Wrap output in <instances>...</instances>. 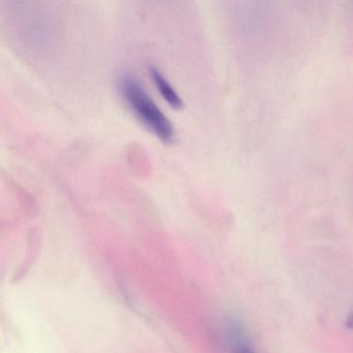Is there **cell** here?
Returning a JSON list of instances; mask_svg holds the SVG:
<instances>
[{"instance_id":"cell-1","label":"cell","mask_w":353,"mask_h":353,"mask_svg":"<svg viewBox=\"0 0 353 353\" xmlns=\"http://www.w3.org/2000/svg\"><path fill=\"white\" fill-rule=\"evenodd\" d=\"M119 88L130 109L150 132L166 143L175 139L172 123L136 78L123 76L119 81Z\"/></svg>"},{"instance_id":"cell-2","label":"cell","mask_w":353,"mask_h":353,"mask_svg":"<svg viewBox=\"0 0 353 353\" xmlns=\"http://www.w3.org/2000/svg\"><path fill=\"white\" fill-rule=\"evenodd\" d=\"M150 72L152 80H154V85L160 90V94H162L165 101H167V103L173 108L181 109L183 106V100L177 94L175 88L171 85L170 82L167 80V78L164 77L160 70L157 69L156 67H150Z\"/></svg>"},{"instance_id":"cell-3","label":"cell","mask_w":353,"mask_h":353,"mask_svg":"<svg viewBox=\"0 0 353 353\" xmlns=\"http://www.w3.org/2000/svg\"><path fill=\"white\" fill-rule=\"evenodd\" d=\"M230 353H256L251 346H250L248 341H243V342L237 343V344L231 346Z\"/></svg>"}]
</instances>
